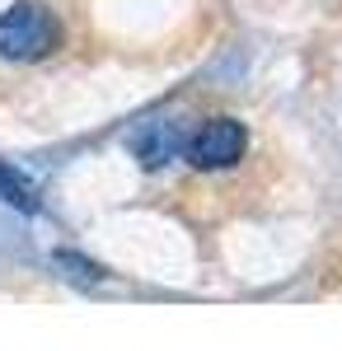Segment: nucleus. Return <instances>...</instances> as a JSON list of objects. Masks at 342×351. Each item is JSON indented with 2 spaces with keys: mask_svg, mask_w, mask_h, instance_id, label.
<instances>
[{
  "mask_svg": "<svg viewBox=\"0 0 342 351\" xmlns=\"http://www.w3.org/2000/svg\"><path fill=\"white\" fill-rule=\"evenodd\" d=\"M244 145H249V132L235 117H211V122H202V132L192 136L187 155H192L197 169H230V164L244 160Z\"/></svg>",
  "mask_w": 342,
  "mask_h": 351,
  "instance_id": "2",
  "label": "nucleus"
},
{
  "mask_svg": "<svg viewBox=\"0 0 342 351\" xmlns=\"http://www.w3.org/2000/svg\"><path fill=\"white\" fill-rule=\"evenodd\" d=\"M187 141H183V127L179 122H150L146 132L132 141V150H136V160L146 164V169H159V164H169L179 150H183Z\"/></svg>",
  "mask_w": 342,
  "mask_h": 351,
  "instance_id": "3",
  "label": "nucleus"
},
{
  "mask_svg": "<svg viewBox=\"0 0 342 351\" xmlns=\"http://www.w3.org/2000/svg\"><path fill=\"white\" fill-rule=\"evenodd\" d=\"M61 43V24L52 19V10L19 0L0 14V56L10 61H38Z\"/></svg>",
  "mask_w": 342,
  "mask_h": 351,
  "instance_id": "1",
  "label": "nucleus"
},
{
  "mask_svg": "<svg viewBox=\"0 0 342 351\" xmlns=\"http://www.w3.org/2000/svg\"><path fill=\"white\" fill-rule=\"evenodd\" d=\"M0 197H5L10 206H19V211H33V206H38V202H33V188H28L14 169H5V164H0Z\"/></svg>",
  "mask_w": 342,
  "mask_h": 351,
  "instance_id": "4",
  "label": "nucleus"
}]
</instances>
